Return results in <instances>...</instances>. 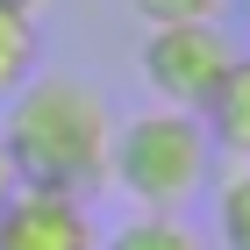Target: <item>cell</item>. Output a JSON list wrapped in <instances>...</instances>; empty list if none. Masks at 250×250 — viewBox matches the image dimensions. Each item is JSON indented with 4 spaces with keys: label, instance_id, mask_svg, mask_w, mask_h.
Wrapping results in <instances>:
<instances>
[{
    "label": "cell",
    "instance_id": "cell-10",
    "mask_svg": "<svg viewBox=\"0 0 250 250\" xmlns=\"http://www.w3.org/2000/svg\"><path fill=\"white\" fill-rule=\"evenodd\" d=\"M15 186H21V179H15V157H7V143H0V200H7Z\"/></svg>",
    "mask_w": 250,
    "mask_h": 250
},
{
    "label": "cell",
    "instance_id": "cell-8",
    "mask_svg": "<svg viewBox=\"0 0 250 250\" xmlns=\"http://www.w3.org/2000/svg\"><path fill=\"white\" fill-rule=\"evenodd\" d=\"M214 236L222 250H250V165H236L214 186Z\"/></svg>",
    "mask_w": 250,
    "mask_h": 250
},
{
    "label": "cell",
    "instance_id": "cell-6",
    "mask_svg": "<svg viewBox=\"0 0 250 250\" xmlns=\"http://www.w3.org/2000/svg\"><path fill=\"white\" fill-rule=\"evenodd\" d=\"M43 72V29H36V7H15V0H0V100L29 86Z\"/></svg>",
    "mask_w": 250,
    "mask_h": 250
},
{
    "label": "cell",
    "instance_id": "cell-4",
    "mask_svg": "<svg viewBox=\"0 0 250 250\" xmlns=\"http://www.w3.org/2000/svg\"><path fill=\"white\" fill-rule=\"evenodd\" d=\"M0 250H100V222L86 193L15 186L0 200Z\"/></svg>",
    "mask_w": 250,
    "mask_h": 250
},
{
    "label": "cell",
    "instance_id": "cell-5",
    "mask_svg": "<svg viewBox=\"0 0 250 250\" xmlns=\"http://www.w3.org/2000/svg\"><path fill=\"white\" fill-rule=\"evenodd\" d=\"M200 129H208L214 157L250 165V58H236L229 72H222V86H214L208 107H200Z\"/></svg>",
    "mask_w": 250,
    "mask_h": 250
},
{
    "label": "cell",
    "instance_id": "cell-12",
    "mask_svg": "<svg viewBox=\"0 0 250 250\" xmlns=\"http://www.w3.org/2000/svg\"><path fill=\"white\" fill-rule=\"evenodd\" d=\"M15 7H36V0H15Z\"/></svg>",
    "mask_w": 250,
    "mask_h": 250
},
{
    "label": "cell",
    "instance_id": "cell-9",
    "mask_svg": "<svg viewBox=\"0 0 250 250\" xmlns=\"http://www.w3.org/2000/svg\"><path fill=\"white\" fill-rule=\"evenodd\" d=\"M150 29H172V21H222L229 0H129Z\"/></svg>",
    "mask_w": 250,
    "mask_h": 250
},
{
    "label": "cell",
    "instance_id": "cell-2",
    "mask_svg": "<svg viewBox=\"0 0 250 250\" xmlns=\"http://www.w3.org/2000/svg\"><path fill=\"white\" fill-rule=\"evenodd\" d=\"M214 179V143L200 129V115L186 107H150L136 122H115L107 143V186H122L136 208L186 214L193 193H208Z\"/></svg>",
    "mask_w": 250,
    "mask_h": 250
},
{
    "label": "cell",
    "instance_id": "cell-7",
    "mask_svg": "<svg viewBox=\"0 0 250 250\" xmlns=\"http://www.w3.org/2000/svg\"><path fill=\"white\" fill-rule=\"evenodd\" d=\"M100 250H208V236L193 229L186 214H157V208H136L115 236H100Z\"/></svg>",
    "mask_w": 250,
    "mask_h": 250
},
{
    "label": "cell",
    "instance_id": "cell-3",
    "mask_svg": "<svg viewBox=\"0 0 250 250\" xmlns=\"http://www.w3.org/2000/svg\"><path fill=\"white\" fill-rule=\"evenodd\" d=\"M236 58L243 50L229 43L222 21H172V29H150L143 36V79H150L157 107H186V115L208 107V93L222 86V72Z\"/></svg>",
    "mask_w": 250,
    "mask_h": 250
},
{
    "label": "cell",
    "instance_id": "cell-11",
    "mask_svg": "<svg viewBox=\"0 0 250 250\" xmlns=\"http://www.w3.org/2000/svg\"><path fill=\"white\" fill-rule=\"evenodd\" d=\"M229 7H243V15H250V0H229Z\"/></svg>",
    "mask_w": 250,
    "mask_h": 250
},
{
    "label": "cell",
    "instance_id": "cell-1",
    "mask_svg": "<svg viewBox=\"0 0 250 250\" xmlns=\"http://www.w3.org/2000/svg\"><path fill=\"white\" fill-rule=\"evenodd\" d=\"M0 143L15 157L21 186L50 193H93L107 186V143H115V107L93 79L79 72H36L7 93Z\"/></svg>",
    "mask_w": 250,
    "mask_h": 250
}]
</instances>
